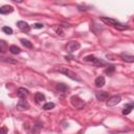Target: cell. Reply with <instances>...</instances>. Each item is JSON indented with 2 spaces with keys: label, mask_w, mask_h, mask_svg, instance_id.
I'll use <instances>...</instances> for the list:
<instances>
[{
  "label": "cell",
  "mask_w": 134,
  "mask_h": 134,
  "mask_svg": "<svg viewBox=\"0 0 134 134\" xmlns=\"http://www.w3.org/2000/svg\"><path fill=\"white\" fill-rule=\"evenodd\" d=\"M55 89L59 90L60 92H65V91L68 89V86H67L66 84L60 83V84H57V85H55Z\"/></svg>",
  "instance_id": "14"
},
{
  "label": "cell",
  "mask_w": 134,
  "mask_h": 134,
  "mask_svg": "<svg viewBox=\"0 0 134 134\" xmlns=\"http://www.w3.org/2000/svg\"><path fill=\"white\" fill-rule=\"evenodd\" d=\"M6 50H7V44H6V42L3 41V40H0V52L4 53Z\"/></svg>",
  "instance_id": "18"
},
{
  "label": "cell",
  "mask_w": 134,
  "mask_h": 134,
  "mask_svg": "<svg viewBox=\"0 0 134 134\" xmlns=\"http://www.w3.org/2000/svg\"><path fill=\"white\" fill-rule=\"evenodd\" d=\"M80 47H81V44H80L77 41H70V42L67 44L66 49H67V51H68L69 53H72V52H74L75 50H77Z\"/></svg>",
  "instance_id": "5"
},
{
  "label": "cell",
  "mask_w": 134,
  "mask_h": 134,
  "mask_svg": "<svg viewBox=\"0 0 134 134\" xmlns=\"http://www.w3.org/2000/svg\"><path fill=\"white\" fill-rule=\"evenodd\" d=\"M0 62H4V63H8V64H16L17 63V61L15 59L6 58V57H3V55H0Z\"/></svg>",
  "instance_id": "13"
},
{
  "label": "cell",
  "mask_w": 134,
  "mask_h": 134,
  "mask_svg": "<svg viewBox=\"0 0 134 134\" xmlns=\"http://www.w3.org/2000/svg\"><path fill=\"white\" fill-rule=\"evenodd\" d=\"M92 64H93V65H95V66H103V65H105V61H104V60H102V59L95 58V60L92 62Z\"/></svg>",
  "instance_id": "19"
},
{
  "label": "cell",
  "mask_w": 134,
  "mask_h": 134,
  "mask_svg": "<svg viewBox=\"0 0 134 134\" xmlns=\"http://www.w3.org/2000/svg\"><path fill=\"white\" fill-rule=\"evenodd\" d=\"M120 58H121L122 61H125L127 63H133L134 62V57L131 55V54H128V53H121Z\"/></svg>",
  "instance_id": "11"
},
{
  "label": "cell",
  "mask_w": 134,
  "mask_h": 134,
  "mask_svg": "<svg viewBox=\"0 0 134 134\" xmlns=\"http://www.w3.org/2000/svg\"><path fill=\"white\" fill-rule=\"evenodd\" d=\"M95 96H96V98H97L98 100H100V102H105V100L108 99V97H109V93L106 92V91H96V92H95Z\"/></svg>",
  "instance_id": "8"
},
{
  "label": "cell",
  "mask_w": 134,
  "mask_h": 134,
  "mask_svg": "<svg viewBox=\"0 0 134 134\" xmlns=\"http://www.w3.org/2000/svg\"><path fill=\"white\" fill-rule=\"evenodd\" d=\"M2 30H3L5 34H7V35H12V34H13V29H12L10 27H8V26L2 27Z\"/></svg>",
  "instance_id": "23"
},
{
  "label": "cell",
  "mask_w": 134,
  "mask_h": 134,
  "mask_svg": "<svg viewBox=\"0 0 134 134\" xmlns=\"http://www.w3.org/2000/svg\"><path fill=\"white\" fill-rule=\"evenodd\" d=\"M20 41H21L22 45H24L25 47H27V48H32V44H31V43H30L28 40H25V39H21Z\"/></svg>",
  "instance_id": "20"
},
{
  "label": "cell",
  "mask_w": 134,
  "mask_h": 134,
  "mask_svg": "<svg viewBox=\"0 0 134 134\" xmlns=\"http://www.w3.org/2000/svg\"><path fill=\"white\" fill-rule=\"evenodd\" d=\"M114 71H115V66H113V65L108 66V67H107V69L105 70V72H106L107 74H109V75H110V74H112Z\"/></svg>",
  "instance_id": "21"
},
{
  "label": "cell",
  "mask_w": 134,
  "mask_h": 134,
  "mask_svg": "<svg viewBox=\"0 0 134 134\" xmlns=\"http://www.w3.org/2000/svg\"><path fill=\"white\" fill-rule=\"evenodd\" d=\"M13 12H14V8L10 5H3L2 7H0V14L6 15V14H10Z\"/></svg>",
  "instance_id": "10"
},
{
  "label": "cell",
  "mask_w": 134,
  "mask_h": 134,
  "mask_svg": "<svg viewBox=\"0 0 134 134\" xmlns=\"http://www.w3.org/2000/svg\"><path fill=\"white\" fill-rule=\"evenodd\" d=\"M58 70H59V72H61V73H63V74H65L66 76H68L69 79H71V80H73V81H77V82H80L81 81V79L73 72V71H71L70 69H68L67 67H64V66H60L59 68H58Z\"/></svg>",
  "instance_id": "2"
},
{
  "label": "cell",
  "mask_w": 134,
  "mask_h": 134,
  "mask_svg": "<svg viewBox=\"0 0 134 134\" xmlns=\"http://www.w3.org/2000/svg\"><path fill=\"white\" fill-rule=\"evenodd\" d=\"M28 93H29V91L25 88H22V87L18 88V90H17V96L20 98H25L28 95Z\"/></svg>",
  "instance_id": "9"
},
{
  "label": "cell",
  "mask_w": 134,
  "mask_h": 134,
  "mask_svg": "<svg viewBox=\"0 0 134 134\" xmlns=\"http://www.w3.org/2000/svg\"><path fill=\"white\" fill-rule=\"evenodd\" d=\"M16 109H17L18 111L28 110V109H29V104H28V102L25 100L24 98H21V99L18 102V104H17V106H16Z\"/></svg>",
  "instance_id": "6"
},
{
  "label": "cell",
  "mask_w": 134,
  "mask_h": 134,
  "mask_svg": "<svg viewBox=\"0 0 134 134\" xmlns=\"http://www.w3.org/2000/svg\"><path fill=\"white\" fill-rule=\"evenodd\" d=\"M17 26H18V28L20 30H22L24 32H29V30H30V27H29L28 23H26L25 21H18L17 22Z\"/></svg>",
  "instance_id": "7"
},
{
  "label": "cell",
  "mask_w": 134,
  "mask_h": 134,
  "mask_svg": "<svg viewBox=\"0 0 134 134\" xmlns=\"http://www.w3.org/2000/svg\"><path fill=\"white\" fill-rule=\"evenodd\" d=\"M100 20L103 22H105L106 24H109L111 26H113L114 28L118 29V30H125V29H129V26L126 25V24H122L118 21H116L115 19H112V18H108V17H102Z\"/></svg>",
  "instance_id": "1"
},
{
  "label": "cell",
  "mask_w": 134,
  "mask_h": 134,
  "mask_svg": "<svg viewBox=\"0 0 134 134\" xmlns=\"http://www.w3.org/2000/svg\"><path fill=\"white\" fill-rule=\"evenodd\" d=\"M121 100V97L119 95H112V96H109L107 102H106V105L108 107H114L116 106L117 104H119Z\"/></svg>",
  "instance_id": "4"
},
{
  "label": "cell",
  "mask_w": 134,
  "mask_h": 134,
  "mask_svg": "<svg viewBox=\"0 0 134 134\" xmlns=\"http://www.w3.org/2000/svg\"><path fill=\"white\" fill-rule=\"evenodd\" d=\"M44 27V24H42V23H36V24H34V28H43Z\"/></svg>",
  "instance_id": "26"
},
{
  "label": "cell",
  "mask_w": 134,
  "mask_h": 134,
  "mask_svg": "<svg viewBox=\"0 0 134 134\" xmlns=\"http://www.w3.org/2000/svg\"><path fill=\"white\" fill-rule=\"evenodd\" d=\"M133 108H134L133 104H128V105H126L125 108H124V110H122V114H124V115H128V114L132 111Z\"/></svg>",
  "instance_id": "15"
},
{
  "label": "cell",
  "mask_w": 134,
  "mask_h": 134,
  "mask_svg": "<svg viewBox=\"0 0 134 134\" xmlns=\"http://www.w3.org/2000/svg\"><path fill=\"white\" fill-rule=\"evenodd\" d=\"M105 83H106V81H105V77L104 76H97L95 79V81H94V84H95V86L97 88H102L105 85Z\"/></svg>",
  "instance_id": "12"
},
{
  "label": "cell",
  "mask_w": 134,
  "mask_h": 134,
  "mask_svg": "<svg viewBox=\"0 0 134 134\" xmlns=\"http://www.w3.org/2000/svg\"><path fill=\"white\" fill-rule=\"evenodd\" d=\"M53 108H54V104L53 103H46L43 106V109L44 110H50V109H53Z\"/></svg>",
  "instance_id": "22"
},
{
  "label": "cell",
  "mask_w": 134,
  "mask_h": 134,
  "mask_svg": "<svg viewBox=\"0 0 134 134\" xmlns=\"http://www.w3.org/2000/svg\"><path fill=\"white\" fill-rule=\"evenodd\" d=\"M7 128L6 127H2L0 128V134H7Z\"/></svg>",
  "instance_id": "25"
},
{
  "label": "cell",
  "mask_w": 134,
  "mask_h": 134,
  "mask_svg": "<svg viewBox=\"0 0 134 134\" xmlns=\"http://www.w3.org/2000/svg\"><path fill=\"white\" fill-rule=\"evenodd\" d=\"M9 51H10L13 54H18V53L21 52V49H20L18 46H16V45H12V46L9 47Z\"/></svg>",
  "instance_id": "17"
},
{
  "label": "cell",
  "mask_w": 134,
  "mask_h": 134,
  "mask_svg": "<svg viewBox=\"0 0 134 134\" xmlns=\"http://www.w3.org/2000/svg\"><path fill=\"white\" fill-rule=\"evenodd\" d=\"M55 31H57V34H58V35H60V36H64V31H63V29H62V27H61V26L57 27V28H55Z\"/></svg>",
  "instance_id": "24"
},
{
  "label": "cell",
  "mask_w": 134,
  "mask_h": 134,
  "mask_svg": "<svg viewBox=\"0 0 134 134\" xmlns=\"http://www.w3.org/2000/svg\"><path fill=\"white\" fill-rule=\"evenodd\" d=\"M35 99L38 102V103H41L43 100H45V95L42 93V92H37L35 94Z\"/></svg>",
  "instance_id": "16"
},
{
  "label": "cell",
  "mask_w": 134,
  "mask_h": 134,
  "mask_svg": "<svg viewBox=\"0 0 134 134\" xmlns=\"http://www.w3.org/2000/svg\"><path fill=\"white\" fill-rule=\"evenodd\" d=\"M70 102H71L72 106L75 107L76 109H82L85 106V102L81 97H79L77 95H72L70 97Z\"/></svg>",
  "instance_id": "3"
}]
</instances>
